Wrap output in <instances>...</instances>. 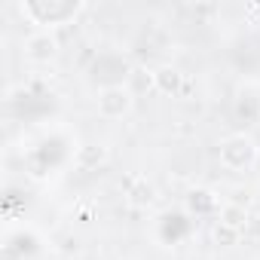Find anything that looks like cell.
Instances as JSON below:
<instances>
[{
    "instance_id": "cell-4",
    "label": "cell",
    "mask_w": 260,
    "mask_h": 260,
    "mask_svg": "<svg viewBox=\"0 0 260 260\" xmlns=\"http://www.w3.org/2000/svg\"><path fill=\"white\" fill-rule=\"evenodd\" d=\"M55 52H58V40L46 31L28 37V43H25V55L31 61H49V58H55Z\"/></svg>"
},
{
    "instance_id": "cell-5",
    "label": "cell",
    "mask_w": 260,
    "mask_h": 260,
    "mask_svg": "<svg viewBox=\"0 0 260 260\" xmlns=\"http://www.w3.org/2000/svg\"><path fill=\"white\" fill-rule=\"evenodd\" d=\"M153 80H156V89H159L162 95H175V92L181 89L184 74H181L178 68H172V64H162V68L153 74Z\"/></svg>"
},
{
    "instance_id": "cell-1",
    "label": "cell",
    "mask_w": 260,
    "mask_h": 260,
    "mask_svg": "<svg viewBox=\"0 0 260 260\" xmlns=\"http://www.w3.org/2000/svg\"><path fill=\"white\" fill-rule=\"evenodd\" d=\"M83 10L80 0H31V4L22 7V13L34 22V25H43V28H58L64 22H71L77 13Z\"/></svg>"
},
{
    "instance_id": "cell-3",
    "label": "cell",
    "mask_w": 260,
    "mask_h": 260,
    "mask_svg": "<svg viewBox=\"0 0 260 260\" xmlns=\"http://www.w3.org/2000/svg\"><path fill=\"white\" fill-rule=\"evenodd\" d=\"M132 110V92H128L122 83L119 86H104L98 92V113L107 119H119Z\"/></svg>"
},
{
    "instance_id": "cell-9",
    "label": "cell",
    "mask_w": 260,
    "mask_h": 260,
    "mask_svg": "<svg viewBox=\"0 0 260 260\" xmlns=\"http://www.w3.org/2000/svg\"><path fill=\"white\" fill-rule=\"evenodd\" d=\"M211 239L217 242V245H223V248H230V245H239V230L236 226H226V223H214V230H211Z\"/></svg>"
},
{
    "instance_id": "cell-2",
    "label": "cell",
    "mask_w": 260,
    "mask_h": 260,
    "mask_svg": "<svg viewBox=\"0 0 260 260\" xmlns=\"http://www.w3.org/2000/svg\"><path fill=\"white\" fill-rule=\"evenodd\" d=\"M257 159V144L248 135H230L220 141V162L230 172H245Z\"/></svg>"
},
{
    "instance_id": "cell-6",
    "label": "cell",
    "mask_w": 260,
    "mask_h": 260,
    "mask_svg": "<svg viewBox=\"0 0 260 260\" xmlns=\"http://www.w3.org/2000/svg\"><path fill=\"white\" fill-rule=\"evenodd\" d=\"M104 159H107V150H104L101 144H89V147L80 150L77 166H80V169H95V166H101Z\"/></svg>"
},
{
    "instance_id": "cell-7",
    "label": "cell",
    "mask_w": 260,
    "mask_h": 260,
    "mask_svg": "<svg viewBox=\"0 0 260 260\" xmlns=\"http://www.w3.org/2000/svg\"><path fill=\"white\" fill-rule=\"evenodd\" d=\"M162 220H166V239H172V242H178L181 236L190 233V220L184 214H166Z\"/></svg>"
},
{
    "instance_id": "cell-10",
    "label": "cell",
    "mask_w": 260,
    "mask_h": 260,
    "mask_svg": "<svg viewBox=\"0 0 260 260\" xmlns=\"http://www.w3.org/2000/svg\"><path fill=\"white\" fill-rule=\"evenodd\" d=\"M220 223L242 230V223H248V214H245V208H239V205H223V208H220Z\"/></svg>"
},
{
    "instance_id": "cell-8",
    "label": "cell",
    "mask_w": 260,
    "mask_h": 260,
    "mask_svg": "<svg viewBox=\"0 0 260 260\" xmlns=\"http://www.w3.org/2000/svg\"><path fill=\"white\" fill-rule=\"evenodd\" d=\"M214 205H217L214 193H208V190H196V193H190V208H193L196 214H208Z\"/></svg>"
},
{
    "instance_id": "cell-11",
    "label": "cell",
    "mask_w": 260,
    "mask_h": 260,
    "mask_svg": "<svg viewBox=\"0 0 260 260\" xmlns=\"http://www.w3.org/2000/svg\"><path fill=\"white\" fill-rule=\"evenodd\" d=\"M150 199H153V190L141 181V184H138V190H132V202H135V205H147Z\"/></svg>"
}]
</instances>
